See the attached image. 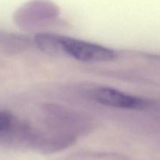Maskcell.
<instances>
[{
  "label": "cell",
  "mask_w": 160,
  "mask_h": 160,
  "mask_svg": "<svg viewBox=\"0 0 160 160\" xmlns=\"http://www.w3.org/2000/svg\"><path fill=\"white\" fill-rule=\"evenodd\" d=\"M58 55H67L83 62H106L116 58L112 49L102 45L60 35Z\"/></svg>",
  "instance_id": "cell-1"
},
{
  "label": "cell",
  "mask_w": 160,
  "mask_h": 160,
  "mask_svg": "<svg viewBox=\"0 0 160 160\" xmlns=\"http://www.w3.org/2000/svg\"><path fill=\"white\" fill-rule=\"evenodd\" d=\"M91 98L102 105L120 109H145L150 105L147 100L108 87L94 89L91 92Z\"/></svg>",
  "instance_id": "cell-2"
},
{
  "label": "cell",
  "mask_w": 160,
  "mask_h": 160,
  "mask_svg": "<svg viewBox=\"0 0 160 160\" xmlns=\"http://www.w3.org/2000/svg\"><path fill=\"white\" fill-rule=\"evenodd\" d=\"M12 123V116L6 111H0V133L6 131Z\"/></svg>",
  "instance_id": "cell-3"
}]
</instances>
